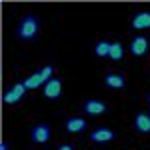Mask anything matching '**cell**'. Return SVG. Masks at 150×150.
<instances>
[{
	"mask_svg": "<svg viewBox=\"0 0 150 150\" xmlns=\"http://www.w3.org/2000/svg\"><path fill=\"white\" fill-rule=\"evenodd\" d=\"M148 48H150V42L146 36H134L132 42H130V52L132 56H146L148 54Z\"/></svg>",
	"mask_w": 150,
	"mask_h": 150,
	"instance_id": "ba28073f",
	"label": "cell"
},
{
	"mask_svg": "<svg viewBox=\"0 0 150 150\" xmlns=\"http://www.w3.org/2000/svg\"><path fill=\"white\" fill-rule=\"evenodd\" d=\"M114 138H116V132L108 126H98L88 134V140L96 142V144H106V142H110V140H114Z\"/></svg>",
	"mask_w": 150,
	"mask_h": 150,
	"instance_id": "277c9868",
	"label": "cell"
},
{
	"mask_svg": "<svg viewBox=\"0 0 150 150\" xmlns=\"http://www.w3.org/2000/svg\"><path fill=\"white\" fill-rule=\"evenodd\" d=\"M108 58L114 60V62H120L124 58V46L120 42H112L110 44V52H108Z\"/></svg>",
	"mask_w": 150,
	"mask_h": 150,
	"instance_id": "4fadbf2b",
	"label": "cell"
},
{
	"mask_svg": "<svg viewBox=\"0 0 150 150\" xmlns=\"http://www.w3.org/2000/svg\"><path fill=\"white\" fill-rule=\"evenodd\" d=\"M110 44H112V42H108V40H98L96 46H94V54H96L98 58H108Z\"/></svg>",
	"mask_w": 150,
	"mask_h": 150,
	"instance_id": "5bb4252c",
	"label": "cell"
},
{
	"mask_svg": "<svg viewBox=\"0 0 150 150\" xmlns=\"http://www.w3.org/2000/svg\"><path fill=\"white\" fill-rule=\"evenodd\" d=\"M146 100H148V104H150V92H148V94H146Z\"/></svg>",
	"mask_w": 150,
	"mask_h": 150,
	"instance_id": "ac0fdd59",
	"label": "cell"
},
{
	"mask_svg": "<svg viewBox=\"0 0 150 150\" xmlns=\"http://www.w3.org/2000/svg\"><path fill=\"white\" fill-rule=\"evenodd\" d=\"M82 110L86 112V114H90V116H102L108 112V104L102 102V100H86V102L82 104Z\"/></svg>",
	"mask_w": 150,
	"mask_h": 150,
	"instance_id": "52a82bcc",
	"label": "cell"
},
{
	"mask_svg": "<svg viewBox=\"0 0 150 150\" xmlns=\"http://www.w3.org/2000/svg\"><path fill=\"white\" fill-rule=\"evenodd\" d=\"M104 86L110 90H122L126 86V76L120 72H108L104 74Z\"/></svg>",
	"mask_w": 150,
	"mask_h": 150,
	"instance_id": "8992f818",
	"label": "cell"
},
{
	"mask_svg": "<svg viewBox=\"0 0 150 150\" xmlns=\"http://www.w3.org/2000/svg\"><path fill=\"white\" fill-rule=\"evenodd\" d=\"M50 136H52V130H50V126H48L46 122H38L30 130V140L34 144H46L48 140H50Z\"/></svg>",
	"mask_w": 150,
	"mask_h": 150,
	"instance_id": "7a4b0ae2",
	"label": "cell"
},
{
	"mask_svg": "<svg viewBox=\"0 0 150 150\" xmlns=\"http://www.w3.org/2000/svg\"><path fill=\"white\" fill-rule=\"evenodd\" d=\"M58 150H74V146H72L70 142H64V144H60V146H58Z\"/></svg>",
	"mask_w": 150,
	"mask_h": 150,
	"instance_id": "2e32d148",
	"label": "cell"
},
{
	"mask_svg": "<svg viewBox=\"0 0 150 150\" xmlns=\"http://www.w3.org/2000/svg\"><path fill=\"white\" fill-rule=\"evenodd\" d=\"M40 34V20L34 14H24L16 24V38L22 42H32Z\"/></svg>",
	"mask_w": 150,
	"mask_h": 150,
	"instance_id": "6da1fadb",
	"label": "cell"
},
{
	"mask_svg": "<svg viewBox=\"0 0 150 150\" xmlns=\"http://www.w3.org/2000/svg\"><path fill=\"white\" fill-rule=\"evenodd\" d=\"M38 72H40V76L44 78V82H48V80H52V78H54V76H52V74H54V66H52V64H46V66H42V68L38 70Z\"/></svg>",
	"mask_w": 150,
	"mask_h": 150,
	"instance_id": "9a60e30c",
	"label": "cell"
},
{
	"mask_svg": "<svg viewBox=\"0 0 150 150\" xmlns=\"http://www.w3.org/2000/svg\"><path fill=\"white\" fill-rule=\"evenodd\" d=\"M130 26L134 30H148L150 28V12L148 10H140L132 16L130 20Z\"/></svg>",
	"mask_w": 150,
	"mask_h": 150,
	"instance_id": "8fae6325",
	"label": "cell"
},
{
	"mask_svg": "<svg viewBox=\"0 0 150 150\" xmlns=\"http://www.w3.org/2000/svg\"><path fill=\"white\" fill-rule=\"evenodd\" d=\"M24 94H26L24 82H16V84H12L10 88L2 94V100H4V104H18L24 98Z\"/></svg>",
	"mask_w": 150,
	"mask_h": 150,
	"instance_id": "3957f363",
	"label": "cell"
},
{
	"mask_svg": "<svg viewBox=\"0 0 150 150\" xmlns=\"http://www.w3.org/2000/svg\"><path fill=\"white\" fill-rule=\"evenodd\" d=\"M62 96V80L60 78H52L44 84V98L46 100H58Z\"/></svg>",
	"mask_w": 150,
	"mask_h": 150,
	"instance_id": "9c48e42d",
	"label": "cell"
},
{
	"mask_svg": "<svg viewBox=\"0 0 150 150\" xmlns=\"http://www.w3.org/2000/svg\"><path fill=\"white\" fill-rule=\"evenodd\" d=\"M134 130L138 134H150V112L148 110H140L134 116Z\"/></svg>",
	"mask_w": 150,
	"mask_h": 150,
	"instance_id": "30bf717a",
	"label": "cell"
},
{
	"mask_svg": "<svg viewBox=\"0 0 150 150\" xmlns=\"http://www.w3.org/2000/svg\"><path fill=\"white\" fill-rule=\"evenodd\" d=\"M0 150H10V144L8 142H0Z\"/></svg>",
	"mask_w": 150,
	"mask_h": 150,
	"instance_id": "e0dca14e",
	"label": "cell"
},
{
	"mask_svg": "<svg viewBox=\"0 0 150 150\" xmlns=\"http://www.w3.org/2000/svg\"><path fill=\"white\" fill-rule=\"evenodd\" d=\"M22 82H24V86H26V90H36V88H40V86H44V84H46L44 78L40 76V72H34V74L26 76Z\"/></svg>",
	"mask_w": 150,
	"mask_h": 150,
	"instance_id": "7c38bea8",
	"label": "cell"
},
{
	"mask_svg": "<svg viewBox=\"0 0 150 150\" xmlns=\"http://www.w3.org/2000/svg\"><path fill=\"white\" fill-rule=\"evenodd\" d=\"M86 126H88L86 118H80V116H70V118H66V122H64V130L68 134H82L86 130Z\"/></svg>",
	"mask_w": 150,
	"mask_h": 150,
	"instance_id": "5b68a950",
	"label": "cell"
}]
</instances>
